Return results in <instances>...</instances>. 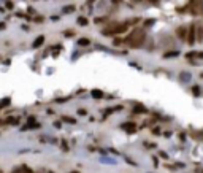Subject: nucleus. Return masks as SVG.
<instances>
[{
  "label": "nucleus",
  "mask_w": 203,
  "mask_h": 173,
  "mask_svg": "<svg viewBox=\"0 0 203 173\" xmlns=\"http://www.w3.org/2000/svg\"><path fill=\"white\" fill-rule=\"evenodd\" d=\"M126 43H128L132 48H140V46L144 43V33L140 29H135L133 32L126 38Z\"/></svg>",
  "instance_id": "1"
},
{
  "label": "nucleus",
  "mask_w": 203,
  "mask_h": 173,
  "mask_svg": "<svg viewBox=\"0 0 203 173\" xmlns=\"http://www.w3.org/2000/svg\"><path fill=\"white\" fill-rule=\"evenodd\" d=\"M128 22H124V24H119V26H116V27H113V29H105L103 30V33L105 35H116V33H122V32H126V30L128 29Z\"/></svg>",
  "instance_id": "2"
},
{
  "label": "nucleus",
  "mask_w": 203,
  "mask_h": 173,
  "mask_svg": "<svg viewBox=\"0 0 203 173\" xmlns=\"http://www.w3.org/2000/svg\"><path fill=\"white\" fill-rule=\"evenodd\" d=\"M195 41H197V24H190L187 30V43L194 45Z\"/></svg>",
  "instance_id": "3"
},
{
  "label": "nucleus",
  "mask_w": 203,
  "mask_h": 173,
  "mask_svg": "<svg viewBox=\"0 0 203 173\" xmlns=\"http://www.w3.org/2000/svg\"><path fill=\"white\" fill-rule=\"evenodd\" d=\"M187 30H189V27H184V26H179L176 29V35L181 40H187Z\"/></svg>",
  "instance_id": "4"
},
{
  "label": "nucleus",
  "mask_w": 203,
  "mask_h": 173,
  "mask_svg": "<svg viewBox=\"0 0 203 173\" xmlns=\"http://www.w3.org/2000/svg\"><path fill=\"white\" fill-rule=\"evenodd\" d=\"M197 41H203V26L197 24Z\"/></svg>",
  "instance_id": "5"
},
{
  "label": "nucleus",
  "mask_w": 203,
  "mask_h": 173,
  "mask_svg": "<svg viewBox=\"0 0 203 173\" xmlns=\"http://www.w3.org/2000/svg\"><path fill=\"white\" fill-rule=\"evenodd\" d=\"M43 41H45V37H43V35H40L38 38H35V41H33V48H38V46H41V45H43Z\"/></svg>",
  "instance_id": "6"
},
{
  "label": "nucleus",
  "mask_w": 203,
  "mask_h": 173,
  "mask_svg": "<svg viewBox=\"0 0 203 173\" xmlns=\"http://www.w3.org/2000/svg\"><path fill=\"white\" fill-rule=\"evenodd\" d=\"M78 45L79 46H87V45H91V40H89V38H79V40H78Z\"/></svg>",
  "instance_id": "7"
},
{
  "label": "nucleus",
  "mask_w": 203,
  "mask_h": 173,
  "mask_svg": "<svg viewBox=\"0 0 203 173\" xmlns=\"http://www.w3.org/2000/svg\"><path fill=\"white\" fill-rule=\"evenodd\" d=\"M136 125L133 122H127V124H122V129H126V130H135Z\"/></svg>",
  "instance_id": "8"
},
{
  "label": "nucleus",
  "mask_w": 203,
  "mask_h": 173,
  "mask_svg": "<svg viewBox=\"0 0 203 173\" xmlns=\"http://www.w3.org/2000/svg\"><path fill=\"white\" fill-rule=\"evenodd\" d=\"M75 10H76L75 5H68V6H64L62 11H64V14H65V13H72V11H75Z\"/></svg>",
  "instance_id": "9"
},
{
  "label": "nucleus",
  "mask_w": 203,
  "mask_h": 173,
  "mask_svg": "<svg viewBox=\"0 0 203 173\" xmlns=\"http://www.w3.org/2000/svg\"><path fill=\"white\" fill-rule=\"evenodd\" d=\"M21 172L22 173H33V170L30 167H27V165H21Z\"/></svg>",
  "instance_id": "10"
},
{
  "label": "nucleus",
  "mask_w": 203,
  "mask_h": 173,
  "mask_svg": "<svg viewBox=\"0 0 203 173\" xmlns=\"http://www.w3.org/2000/svg\"><path fill=\"white\" fill-rule=\"evenodd\" d=\"M92 97L94 99H100V97H103V92L102 91H92Z\"/></svg>",
  "instance_id": "11"
},
{
  "label": "nucleus",
  "mask_w": 203,
  "mask_h": 173,
  "mask_svg": "<svg viewBox=\"0 0 203 173\" xmlns=\"http://www.w3.org/2000/svg\"><path fill=\"white\" fill-rule=\"evenodd\" d=\"M62 121H65V122H68V124H75L76 122L73 117H68V116H62Z\"/></svg>",
  "instance_id": "12"
},
{
  "label": "nucleus",
  "mask_w": 203,
  "mask_h": 173,
  "mask_svg": "<svg viewBox=\"0 0 203 173\" xmlns=\"http://www.w3.org/2000/svg\"><path fill=\"white\" fill-rule=\"evenodd\" d=\"M78 22H79L81 26H87V24H89V21H87L86 18H78Z\"/></svg>",
  "instance_id": "13"
},
{
  "label": "nucleus",
  "mask_w": 203,
  "mask_h": 173,
  "mask_svg": "<svg viewBox=\"0 0 203 173\" xmlns=\"http://www.w3.org/2000/svg\"><path fill=\"white\" fill-rule=\"evenodd\" d=\"M175 56H178V51H171L168 54H163V57H175Z\"/></svg>",
  "instance_id": "14"
},
{
  "label": "nucleus",
  "mask_w": 203,
  "mask_h": 173,
  "mask_svg": "<svg viewBox=\"0 0 203 173\" xmlns=\"http://www.w3.org/2000/svg\"><path fill=\"white\" fill-rule=\"evenodd\" d=\"M113 43H114V45H121V43H124V40H122V38H114Z\"/></svg>",
  "instance_id": "15"
},
{
  "label": "nucleus",
  "mask_w": 203,
  "mask_h": 173,
  "mask_svg": "<svg viewBox=\"0 0 203 173\" xmlns=\"http://www.w3.org/2000/svg\"><path fill=\"white\" fill-rule=\"evenodd\" d=\"M5 6H6L8 10H13V6H14V5H13L11 2H6V3H5Z\"/></svg>",
  "instance_id": "16"
},
{
  "label": "nucleus",
  "mask_w": 203,
  "mask_h": 173,
  "mask_svg": "<svg viewBox=\"0 0 203 173\" xmlns=\"http://www.w3.org/2000/svg\"><path fill=\"white\" fill-rule=\"evenodd\" d=\"M192 91H194V94H200V88L195 86V88H192Z\"/></svg>",
  "instance_id": "17"
},
{
  "label": "nucleus",
  "mask_w": 203,
  "mask_h": 173,
  "mask_svg": "<svg viewBox=\"0 0 203 173\" xmlns=\"http://www.w3.org/2000/svg\"><path fill=\"white\" fill-rule=\"evenodd\" d=\"M5 29V22H0V30H3Z\"/></svg>",
  "instance_id": "18"
},
{
  "label": "nucleus",
  "mask_w": 203,
  "mask_h": 173,
  "mask_svg": "<svg viewBox=\"0 0 203 173\" xmlns=\"http://www.w3.org/2000/svg\"><path fill=\"white\" fill-rule=\"evenodd\" d=\"M13 173H21V170H19V168H16V170H14Z\"/></svg>",
  "instance_id": "19"
},
{
  "label": "nucleus",
  "mask_w": 203,
  "mask_h": 173,
  "mask_svg": "<svg viewBox=\"0 0 203 173\" xmlns=\"http://www.w3.org/2000/svg\"><path fill=\"white\" fill-rule=\"evenodd\" d=\"M72 173H78V172H72Z\"/></svg>",
  "instance_id": "20"
},
{
  "label": "nucleus",
  "mask_w": 203,
  "mask_h": 173,
  "mask_svg": "<svg viewBox=\"0 0 203 173\" xmlns=\"http://www.w3.org/2000/svg\"><path fill=\"white\" fill-rule=\"evenodd\" d=\"M49 173H54V172H49Z\"/></svg>",
  "instance_id": "21"
}]
</instances>
